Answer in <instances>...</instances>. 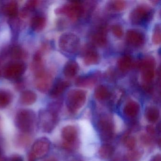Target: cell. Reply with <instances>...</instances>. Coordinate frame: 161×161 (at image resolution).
<instances>
[{
    "instance_id": "1",
    "label": "cell",
    "mask_w": 161,
    "mask_h": 161,
    "mask_svg": "<svg viewBox=\"0 0 161 161\" xmlns=\"http://www.w3.org/2000/svg\"><path fill=\"white\" fill-rule=\"evenodd\" d=\"M36 119V115L33 111L30 109H21L16 114L15 123L21 132L30 133L34 129Z\"/></svg>"
},
{
    "instance_id": "2",
    "label": "cell",
    "mask_w": 161,
    "mask_h": 161,
    "mask_svg": "<svg viewBox=\"0 0 161 161\" xmlns=\"http://www.w3.org/2000/svg\"><path fill=\"white\" fill-rule=\"evenodd\" d=\"M58 114L48 109L41 110L38 115V127L43 132H51L58 123Z\"/></svg>"
},
{
    "instance_id": "3",
    "label": "cell",
    "mask_w": 161,
    "mask_h": 161,
    "mask_svg": "<svg viewBox=\"0 0 161 161\" xmlns=\"http://www.w3.org/2000/svg\"><path fill=\"white\" fill-rule=\"evenodd\" d=\"M138 68L141 71L142 80L145 83L146 90L149 91V84L152 81L155 76L154 68L155 62L152 57H147L140 61Z\"/></svg>"
},
{
    "instance_id": "4",
    "label": "cell",
    "mask_w": 161,
    "mask_h": 161,
    "mask_svg": "<svg viewBox=\"0 0 161 161\" xmlns=\"http://www.w3.org/2000/svg\"><path fill=\"white\" fill-rule=\"evenodd\" d=\"M59 47L64 52L68 54H74L80 49V41L78 36L72 33L63 34L59 39Z\"/></svg>"
},
{
    "instance_id": "5",
    "label": "cell",
    "mask_w": 161,
    "mask_h": 161,
    "mask_svg": "<svg viewBox=\"0 0 161 161\" xmlns=\"http://www.w3.org/2000/svg\"><path fill=\"white\" fill-rule=\"evenodd\" d=\"M86 92L80 89H72L68 94L66 99V105L71 113L78 112L84 105L86 100Z\"/></svg>"
},
{
    "instance_id": "6",
    "label": "cell",
    "mask_w": 161,
    "mask_h": 161,
    "mask_svg": "<svg viewBox=\"0 0 161 161\" xmlns=\"http://www.w3.org/2000/svg\"><path fill=\"white\" fill-rule=\"evenodd\" d=\"M153 11L150 6L140 4L134 8L130 14V20L132 24L140 25L147 23L152 17Z\"/></svg>"
},
{
    "instance_id": "7",
    "label": "cell",
    "mask_w": 161,
    "mask_h": 161,
    "mask_svg": "<svg viewBox=\"0 0 161 161\" xmlns=\"http://www.w3.org/2000/svg\"><path fill=\"white\" fill-rule=\"evenodd\" d=\"M27 66L24 62L20 61H13L5 65L3 74L5 79L11 80H19L24 74Z\"/></svg>"
},
{
    "instance_id": "8",
    "label": "cell",
    "mask_w": 161,
    "mask_h": 161,
    "mask_svg": "<svg viewBox=\"0 0 161 161\" xmlns=\"http://www.w3.org/2000/svg\"><path fill=\"white\" fill-rule=\"evenodd\" d=\"M56 13L65 14L72 21H76L83 14L84 8L80 2H71L58 8Z\"/></svg>"
},
{
    "instance_id": "9",
    "label": "cell",
    "mask_w": 161,
    "mask_h": 161,
    "mask_svg": "<svg viewBox=\"0 0 161 161\" xmlns=\"http://www.w3.org/2000/svg\"><path fill=\"white\" fill-rule=\"evenodd\" d=\"M50 147V140L47 137H41L34 143L31 153L36 159H40L48 153Z\"/></svg>"
},
{
    "instance_id": "10",
    "label": "cell",
    "mask_w": 161,
    "mask_h": 161,
    "mask_svg": "<svg viewBox=\"0 0 161 161\" xmlns=\"http://www.w3.org/2000/svg\"><path fill=\"white\" fill-rule=\"evenodd\" d=\"M98 127L103 140L108 141L113 138L114 125L110 118L107 116L102 117L98 123Z\"/></svg>"
},
{
    "instance_id": "11",
    "label": "cell",
    "mask_w": 161,
    "mask_h": 161,
    "mask_svg": "<svg viewBox=\"0 0 161 161\" xmlns=\"http://www.w3.org/2000/svg\"><path fill=\"white\" fill-rule=\"evenodd\" d=\"M52 81L51 74L46 71L42 75L35 77V85L38 91L42 93H46L50 90Z\"/></svg>"
},
{
    "instance_id": "12",
    "label": "cell",
    "mask_w": 161,
    "mask_h": 161,
    "mask_svg": "<svg viewBox=\"0 0 161 161\" xmlns=\"http://www.w3.org/2000/svg\"><path fill=\"white\" fill-rule=\"evenodd\" d=\"M128 43L134 47H140L145 43V36L143 33L136 30H130L126 33Z\"/></svg>"
},
{
    "instance_id": "13",
    "label": "cell",
    "mask_w": 161,
    "mask_h": 161,
    "mask_svg": "<svg viewBox=\"0 0 161 161\" xmlns=\"http://www.w3.org/2000/svg\"><path fill=\"white\" fill-rule=\"evenodd\" d=\"M84 62L86 65L91 66L98 64L100 57L97 51L91 46L86 47L83 53Z\"/></svg>"
},
{
    "instance_id": "14",
    "label": "cell",
    "mask_w": 161,
    "mask_h": 161,
    "mask_svg": "<svg viewBox=\"0 0 161 161\" xmlns=\"http://www.w3.org/2000/svg\"><path fill=\"white\" fill-rule=\"evenodd\" d=\"M31 67L35 77L40 76L46 71L41 52L38 51L34 54Z\"/></svg>"
},
{
    "instance_id": "15",
    "label": "cell",
    "mask_w": 161,
    "mask_h": 161,
    "mask_svg": "<svg viewBox=\"0 0 161 161\" xmlns=\"http://www.w3.org/2000/svg\"><path fill=\"white\" fill-rule=\"evenodd\" d=\"M91 39L94 45L99 47L105 46L107 41L105 28L101 27L95 31L91 36Z\"/></svg>"
},
{
    "instance_id": "16",
    "label": "cell",
    "mask_w": 161,
    "mask_h": 161,
    "mask_svg": "<svg viewBox=\"0 0 161 161\" xmlns=\"http://www.w3.org/2000/svg\"><path fill=\"white\" fill-rule=\"evenodd\" d=\"M70 85L69 82L64 80H59L53 86L50 91V96L53 98L61 96Z\"/></svg>"
},
{
    "instance_id": "17",
    "label": "cell",
    "mask_w": 161,
    "mask_h": 161,
    "mask_svg": "<svg viewBox=\"0 0 161 161\" xmlns=\"http://www.w3.org/2000/svg\"><path fill=\"white\" fill-rule=\"evenodd\" d=\"M46 23L47 19L44 15L36 14L31 19V27L33 31L36 32H40L45 29Z\"/></svg>"
},
{
    "instance_id": "18",
    "label": "cell",
    "mask_w": 161,
    "mask_h": 161,
    "mask_svg": "<svg viewBox=\"0 0 161 161\" xmlns=\"http://www.w3.org/2000/svg\"><path fill=\"white\" fill-rule=\"evenodd\" d=\"M78 136L77 129L73 126H67L62 131V137L66 143L75 142Z\"/></svg>"
},
{
    "instance_id": "19",
    "label": "cell",
    "mask_w": 161,
    "mask_h": 161,
    "mask_svg": "<svg viewBox=\"0 0 161 161\" xmlns=\"http://www.w3.org/2000/svg\"><path fill=\"white\" fill-rule=\"evenodd\" d=\"M79 69V65L77 62L74 60H70L65 65L63 71L66 78L71 79L77 75Z\"/></svg>"
},
{
    "instance_id": "20",
    "label": "cell",
    "mask_w": 161,
    "mask_h": 161,
    "mask_svg": "<svg viewBox=\"0 0 161 161\" xmlns=\"http://www.w3.org/2000/svg\"><path fill=\"white\" fill-rule=\"evenodd\" d=\"M3 12L6 16L10 18H15L19 13L18 3L16 1L8 3L3 7Z\"/></svg>"
},
{
    "instance_id": "21",
    "label": "cell",
    "mask_w": 161,
    "mask_h": 161,
    "mask_svg": "<svg viewBox=\"0 0 161 161\" xmlns=\"http://www.w3.org/2000/svg\"><path fill=\"white\" fill-rule=\"evenodd\" d=\"M7 54L12 59L19 61L26 56V53L23 48L18 45H13L8 49Z\"/></svg>"
},
{
    "instance_id": "22",
    "label": "cell",
    "mask_w": 161,
    "mask_h": 161,
    "mask_svg": "<svg viewBox=\"0 0 161 161\" xmlns=\"http://www.w3.org/2000/svg\"><path fill=\"white\" fill-rule=\"evenodd\" d=\"M98 75L97 74H90L81 76L78 78L76 80V84L79 86H90L94 85L97 81Z\"/></svg>"
},
{
    "instance_id": "23",
    "label": "cell",
    "mask_w": 161,
    "mask_h": 161,
    "mask_svg": "<svg viewBox=\"0 0 161 161\" xmlns=\"http://www.w3.org/2000/svg\"><path fill=\"white\" fill-rule=\"evenodd\" d=\"M37 99V95L32 90H27L22 92L19 98L20 103L23 105H31L34 104Z\"/></svg>"
},
{
    "instance_id": "24",
    "label": "cell",
    "mask_w": 161,
    "mask_h": 161,
    "mask_svg": "<svg viewBox=\"0 0 161 161\" xmlns=\"http://www.w3.org/2000/svg\"><path fill=\"white\" fill-rule=\"evenodd\" d=\"M140 110L139 104L136 102L131 101L124 106V113L128 117H135L138 114Z\"/></svg>"
},
{
    "instance_id": "25",
    "label": "cell",
    "mask_w": 161,
    "mask_h": 161,
    "mask_svg": "<svg viewBox=\"0 0 161 161\" xmlns=\"http://www.w3.org/2000/svg\"><path fill=\"white\" fill-rule=\"evenodd\" d=\"M111 96V92L106 86L101 85L96 87L95 89V97L98 100H105L110 97Z\"/></svg>"
},
{
    "instance_id": "26",
    "label": "cell",
    "mask_w": 161,
    "mask_h": 161,
    "mask_svg": "<svg viewBox=\"0 0 161 161\" xmlns=\"http://www.w3.org/2000/svg\"><path fill=\"white\" fill-rule=\"evenodd\" d=\"M13 100V95L9 90L0 89V109H4L10 105Z\"/></svg>"
},
{
    "instance_id": "27",
    "label": "cell",
    "mask_w": 161,
    "mask_h": 161,
    "mask_svg": "<svg viewBox=\"0 0 161 161\" xmlns=\"http://www.w3.org/2000/svg\"><path fill=\"white\" fill-rule=\"evenodd\" d=\"M38 2L35 0L27 2L20 12V16L22 18L28 17L32 13L37 6Z\"/></svg>"
},
{
    "instance_id": "28",
    "label": "cell",
    "mask_w": 161,
    "mask_h": 161,
    "mask_svg": "<svg viewBox=\"0 0 161 161\" xmlns=\"http://www.w3.org/2000/svg\"><path fill=\"white\" fill-rule=\"evenodd\" d=\"M132 65V59L130 55H124L120 57L118 62V66L120 71L126 72L130 70Z\"/></svg>"
},
{
    "instance_id": "29",
    "label": "cell",
    "mask_w": 161,
    "mask_h": 161,
    "mask_svg": "<svg viewBox=\"0 0 161 161\" xmlns=\"http://www.w3.org/2000/svg\"><path fill=\"white\" fill-rule=\"evenodd\" d=\"M146 116L149 122H156L160 116L159 110L155 107H149L146 111Z\"/></svg>"
},
{
    "instance_id": "30",
    "label": "cell",
    "mask_w": 161,
    "mask_h": 161,
    "mask_svg": "<svg viewBox=\"0 0 161 161\" xmlns=\"http://www.w3.org/2000/svg\"><path fill=\"white\" fill-rule=\"evenodd\" d=\"M114 152V148L109 144H104L100 148L99 154L101 158L107 159L113 155Z\"/></svg>"
},
{
    "instance_id": "31",
    "label": "cell",
    "mask_w": 161,
    "mask_h": 161,
    "mask_svg": "<svg viewBox=\"0 0 161 161\" xmlns=\"http://www.w3.org/2000/svg\"><path fill=\"white\" fill-rule=\"evenodd\" d=\"M125 6H126V3L123 1H111L108 4L109 9L114 12H120L123 11Z\"/></svg>"
},
{
    "instance_id": "32",
    "label": "cell",
    "mask_w": 161,
    "mask_h": 161,
    "mask_svg": "<svg viewBox=\"0 0 161 161\" xmlns=\"http://www.w3.org/2000/svg\"><path fill=\"white\" fill-rule=\"evenodd\" d=\"M122 141L125 147L131 150L134 148L136 144V138L133 136H130L128 133L124 136L122 138Z\"/></svg>"
},
{
    "instance_id": "33",
    "label": "cell",
    "mask_w": 161,
    "mask_h": 161,
    "mask_svg": "<svg viewBox=\"0 0 161 161\" xmlns=\"http://www.w3.org/2000/svg\"><path fill=\"white\" fill-rule=\"evenodd\" d=\"M161 26L160 24H156L153 29L152 41L154 45H159L161 43Z\"/></svg>"
},
{
    "instance_id": "34",
    "label": "cell",
    "mask_w": 161,
    "mask_h": 161,
    "mask_svg": "<svg viewBox=\"0 0 161 161\" xmlns=\"http://www.w3.org/2000/svg\"><path fill=\"white\" fill-rule=\"evenodd\" d=\"M142 155V153L139 151H131L128 153L125 156L127 161H137Z\"/></svg>"
},
{
    "instance_id": "35",
    "label": "cell",
    "mask_w": 161,
    "mask_h": 161,
    "mask_svg": "<svg viewBox=\"0 0 161 161\" xmlns=\"http://www.w3.org/2000/svg\"><path fill=\"white\" fill-rule=\"evenodd\" d=\"M111 31L113 34L118 38H120L123 36V29L122 27L119 24L113 25L111 27Z\"/></svg>"
},
{
    "instance_id": "36",
    "label": "cell",
    "mask_w": 161,
    "mask_h": 161,
    "mask_svg": "<svg viewBox=\"0 0 161 161\" xmlns=\"http://www.w3.org/2000/svg\"><path fill=\"white\" fill-rule=\"evenodd\" d=\"M141 140L142 143L145 145H149L152 142V138L151 136L147 134H144L141 137Z\"/></svg>"
},
{
    "instance_id": "37",
    "label": "cell",
    "mask_w": 161,
    "mask_h": 161,
    "mask_svg": "<svg viewBox=\"0 0 161 161\" xmlns=\"http://www.w3.org/2000/svg\"><path fill=\"white\" fill-rule=\"evenodd\" d=\"M8 161H24L22 156L19 154H14L9 159Z\"/></svg>"
},
{
    "instance_id": "38",
    "label": "cell",
    "mask_w": 161,
    "mask_h": 161,
    "mask_svg": "<svg viewBox=\"0 0 161 161\" xmlns=\"http://www.w3.org/2000/svg\"><path fill=\"white\" fill-rule=\"evenodd\" d=\"M146 129H147V132L150 135H153L155 134V130L153 126H151V125H148L147 126Z\"/></svg>"
},
{
    "instance_id": "39",
    "label": "cell",
    "mask_w": 161,
    "mask_h": 161,
    "mask_svg": "<svg viewBox=\"0 0 161 161\" xmlns=\"http://www.w3.org/2000/svg\"><path fill=\"white\" fill-rule=\"evenodd\" d=\"M0 161H7L2 150L0 148Z\"/></svg>"
},
{
    "instance_id": "40",
    "label": "cell",
    "mask_w": 161,
    "mask_h": 161,
    "mask_svg": "<svg viewBox=\"0 0 161 161\" xmlns=\"http://www.w3.org/2000/svg\"><path fill=\"white\" fill-rule=\"evenodd\" d=\"M151 161H161V155L160 154H156L152 158Z\"/></svg>"
},
{
    "instance_id": "41",
    "label": "cell",
    "mask_w": 161,
    "mask_h": 161,
    "mask_svg": "<svg viewBox=\"0 0 161 161\" xmlns=\"http://www.w3.org/2000/svg\"><path fill=\"white\" fill-rule=\"evenodd\" d=\"M35 160L36 158L31 153L29 155V161H36Z\"/></svg>"
},
{
    "instance_id": "42",
    "label": "cell",
    "mask_w": 161,
    "mask_h": 161,
    "mask_svg": "<svg viewBox=\"0 0 161 161\" xmlns=\"http://www.w3.org/2000/svg\"><path fill=\"white\" fill-rule=\"evenodd\" d=\"M45 161H58L54 158H49L48 159H47Z\"/></svg>"
},
{
    "instance_id": "43",
    "label": "cell",
    "mask_w": 161,
    "mask_h": 161,
    "mask_svg": "<svg viewBox=\"0 0 161 161\" xmlns=\"http://www.w3.org/2000/svg\"><path fill=\"white\" fill-rule=\"evenodd\" d=\"M2 76V71L1 69V67H0V77Z\"/></svg>"
}]
</instances>
